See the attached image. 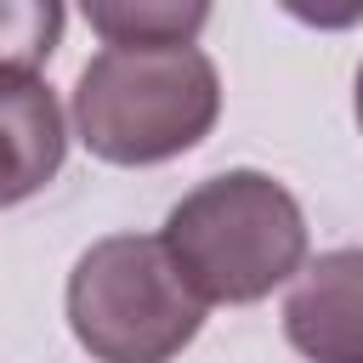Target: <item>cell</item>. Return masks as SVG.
Instances as JSON below:
<instances>
[{
    "instance_id": "5",
    "label": "cell",
    "mask_w": 363,
    "mask_h": 363,
    "mask_svg": "<svg viewBox=\"0 0 363 363\" xmlns=\"http://www.w3.org/2000/svg\"><path fill=\"white\" fill-rule=\"evenodd\" d=\"M284 335L306 363H363V250H329L295 278Z\"/></svg>"
},
{
    "instance_id": "1",
    "label": "cell",
    "mask_w": 363,
    "mask_h": 363,
    "mask_svg": "<svg viewBox=\"0 0 363 363\" xmlns=\"http://www.w3.org/2000/svg\"><path fill=\"white\" fill-rule=\"evenodd\" d=\"M159 244L204 306H250L306 261V216L267 170H221L182 193Z\"/></svg>"
},
{
    "instance_id": "3",
    "label": "cell",
    "mask_w": 363,
    "mask_h": 363,
    "mask_svg": "<svg viewBox=\"0 0 363 363\" xmlns=\"http://www.w3.org/2000/svg\"><path fill=\"white\" fill-rule=\"evenodd\" d=\"M68 329L96 363H170L204 329V301L159 238L113 233L68 272Z\"/></svg>"
},
{
    "instance_id": "6",
    "label": "cell",
    "mask_w": 363,
    "mask_h": 363,
    "mask_svg": "<svg viewBox=\"0 0 363 363\" xmlns=\"http://www.w3.org/2000/svg\"><path fill=\"white\" fill-rule=\"evenodd\" d=\"M85 23L108 45H193V34L210 23L204 0H91Z\"/></svg>"
},
{
    "instance_id": "4",
    "label": "cell",
    "mask_w": 363,
    "mask_h": 363,
    "mask_svg": "<svg viewBox=\"0 0 363 363\" xmlns=\"http://www.w3.org/2000/svg\"><path fill=\"white\" fill-rule=\"evenodd\" d=\"M68 153V119L40 68L0 62V210L34 199Z\"/></svg>"
},
{
    "instance_id": "2",
    "label": "cell",
    "mask_w": 363,
    "mask_h": 363,
    "mask_svg": "<svg viewBox=\"0 0 363 363\" xmlns=\"http://www.w3.org/2000/svg\"><path fill=\"white\" fill-rule=\"evenodd\" d=\"M216 62L199 45H102L74 85V136L108 164H164L210 136Z\"/></svg>"
},
{
    "instance_id": "7",
    "label": "cell",
    "mask_w": 363,
    "mask_h": 363,
    "mask_svg": "<svg viewBox=\"0 0 363 363\" xmlns=\"http://www.w3.org/2000/svg\"><path fill=\"white\" fill-rule=\"evenodd\" d=\"M62 34V6L40 0H0V62H45Z\"/></svg>"
},
{
    "instance_id": "8",
    "label": "cell",
    "mask_w": 363,
    "mask_h": 363,
    "mask_svg": "<svg viewBox=\"0 0 363 363\" xmlns=\"http://www.w3.org/2000/svg\"><path fill=\"white\" fill-rule=\"evenodd\" d=\"M357 125H363V68H357Z\"/></svg>"
}]
</instances>
